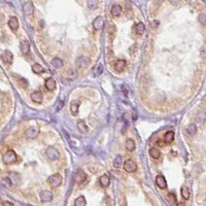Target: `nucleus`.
Listing matches in <instances>:
<instances>
[{"label":"nucleus","mask_w":206,"mask_h":206,"mask_svg":"<svg viewBox=\"0 0 206 206\" xmlns=\"http://www.w3.org/2000/svg\"><path fill=\"white\" fill-rule=\"evenodd\" d=\"M121 12H122V7L118 4H116V5H113L111 7V14L113 17H118L121 14Z\"/></svg>","instance_id":"nucleus-21"},{"label":"nucleus","mask_w":206,"mask_h":206,"mask_svg":"<svg viewBox=\"0 0 206 206\" xmlns=\"http://www.w3.org/2000/svg\"><path fill=\"white\" fill-rule=\"evenodd\" d=\"M38 133H39V129L37 128V127H30V128L27 129L26 136L28 137V138L33 139L38 135Z\"/></svg>","instance_id":"nucleus-7"},{"label":"nucleus","mask_w":206,"mask_h":206,"mask_svg":"<svg viewBox=\"0 0 206 206\" xmlns=\"http://www.w3.org/2000/svg\"><path fill=\"white\" fill-rule=\"evenodd\" d=\"M144 30H145V26L143 23H138V24L136 25V27H135V32H136V34H138V35L143 34Z\"/></svg>","instance_id":"nucleus-30"},{"label":"nucleus","mask_w":206,"mask_h":206,"mask_svg":"<svg viewBox=\"0 0 206 206\" xmlns=\"http://www.w3.org/2000/svg\"><path fill=\"white\" fill-rule=\"evenodd\" d=\"M126 149H128L129 151H133L135 149V142L133 139L129 138L126 140Z\"/></svg>","instance_id":"nucleus-29"},{"label":"nucleus","mask_w":206,"mask_h":206,"mask_svg":"<svg viewBox=\"0 0 206 206\" xmlns=\"http://www.w3.org/2000/svg\"><path fill=\"white\" fill-rule=\"evenodd\" d=\"M124 169H125V171L129 172V173H132V172L136 171L137 165L133 160L128 159V160H126L124 163Z\"/></svg>","instance_id":"nucleus-5"},{"label":"nucleus","mask_w":206,"mask_h":206,"mask_svg":"<svg viewBox=\"0 0 206 206\" xmlns=\"http://www.w3.org/2000/svg\"><path fill=\"white\" fill-rule=\"evenodd\" d=\"M8 27L11 29L12 31H17L19 28V20L16 17H10L8 20Z\"/></svg>","instance_id":"nucleus-8"},{"label":"nucleus","mask_w":206,"mask_h":206,"mask_svg":"<svg viewBox=\"0 0 206 206\" xmlns=\"http://www.w3.org/2000/svg\"><path fill=\"white\" fill-rule=\"evenodd\" d=\"M31 100H33L36 103H40L42 101V94L39 91H35L31 94Z\"/></svg>","instance_id":"nucleus-15"},{"label":"nucleus","mask_w":206,"mask_h":206,"mask_svg":"<svg viewBox=\"0 0 206 206\" xmlns=\"http://www.w3.org/2000/svg\"><path fill=\"white\" fill-rule=\"evenodd\" d=\"M149 155H151V157L153 158V159H159L160 156H161V153H160V151L158 149H156V147H153V149H149Z\"/></svg>","instance_id":"nucleus-28"},{"label":"nucleus","mask_w":206,"mask_h":206,"mask_svg":"<svg viewBox=\"0 0 206 206\" xmlns=\"http://www.w3.org/2000/svg\"><path fill=\"white\" fill-rule=\"evenodd\" d=\"M187 133L189 135H195L197 133V126L195 124H190L188 127H187Z\"/></svg>","instance_id":"nucleus-25"},{"label":"nucleus","mask_w":206,"mask_h":206,"mask_svg":"<svg viewBox=\"0 0 206 206\" xmlns=\"http://www.w3.org/2000/svg\"><path fill=\"white\" fill-rule=\"evenodd\" d=\"M99 182H100L101 187H103V188H107L110 184V179H109V177H108V175L103 174V175L99 178Z\"/></svg>","instance_id":"nucleus-19"},{"label":"nucleus","mask_w":206,"mask_h":206,"mask_svg":"<svg viewBox=\"0 0 206 206\" xmlns=\"http://www.w3.org/2000/svg\"><path fill=\"white\" fill-rule=\"evenodd\" d=\"M197 121H198L200 124H203L206 121V112L204 111H200L198 114H197Z\"/></svg>","instance_id":"nucleus-32"},{"label":"nucleus","mask_w":206,"mask_h":206,"mask_svg":"<svg viewBox=\"0 0 206 206\" xmlns=\"http://www.w3.org/2000/svg\"><path fill=\"white\" fill-rule=\"evenodd\" d=\"M17 159H18V156H17V154L14 153V151H12V149H8V151L4 154L3 158H2L3 163L6 164V165L14 164V162L17 161Z\"/></svg>","instance_id":"nucleus-1"},{"label":"nucleus","mask_w":206,"mask_h":206,"mask_svg":"<svg viewBox=\"0 0 206 206\" xmlns=\"http://www.w3.org/2000/svg\"><path fill=\"white\" fill-rule=\"evenodd\" d=\"M123 165V158H122V156H116V158H114V160H113V166L116 168H120L121 166Z\"/></svg>","instance_id":"nucleus-31"},{"label":"nucleus","mask_w":206,"mask_h":206,"mask_svg":"<svg viewBox=\"0 0 206 206\" xmlns=\"http://www.w3.org/2000/svg\"><path fill=\"white\" fill-rule=\"evenodd\" d=\"M78 106H80V102L76 100H73L70 104V110H71L72 114H76L78 111Z\"/></svg>","instance_id":"nucleus-24"},{"label":"nucleus","mask_w":206,"mask_h":206,"mask_svg":"<svg viewBox=\"0 0 206 206\" xmlns=\"http://www.w3.org/2000/svg\"><path fill=\"white\" fill-rule=\"evenodd\" d=\"M164 139H165V142L166 143H171L174 139V132L173 131H168L167 133L165 134L164 136Z\"/></svg>","instance_id":"nucleus-26"},{"label":"nucleus","mask_w":206,"mask_h":206,"mask_svg":"<svg viewBox=\"0 0 206 206\" xmlns=\"http://www.w3.org/2000/svg\"><path fill=\"white\" fill-rule=\"evenodd\" d=\"M127 63L125 60H118V61L114 63V70H116V72H122L124 71L125 67H126Z\"/></svg>","instance_id":"nucleus-10"},{"label":"nucleus","mask_w":206,"mask_h":206,"mask_svg":"<svg viewBox=\"0 0 206 206\" xmlns=\"http://www.w3.org/2000/svg\"><path fill=\"white\" fill-rule=\"evenodd\" d=\"M156 184L160 189H165L167 187V182H166V179L163 175H158L156 177Z\"/></svg>","instance_id":"nucleus-12"},{"label":"nucleus","mask_w":206,"mask_h":206,"mask_svg":"<svg viewBox=\"0 0 206 206\" xmlns=\"http://www.w3.org/2000/svg\"><path fill=\"white\" fill-rule=\"evenodd\" d=\"M45 154H47V157L49 158L50 160H52V161H56V160H58L60 158L59 151H58L57 149H56L55 147H53V146L47 147Z\"/></svg>","instance_id":"nucleus-4"},{"label":"nucleus","mask_w":206,"mask_h":206,"mask_svg":"<svg viewBox=\"0 0 206 206\" xmlns=\"http://www.w3.org/2000/svg\"><path fill=\"white\" fill-rule=\"evenodd\" d=\"M75 65L80 68H86L90 65V59L85 57V56H80V57H78V59H76Z\"/></svg>","instance_id":"nucleus-6"},{"label":"nucleus","mask_w":206,"mask_h":206,"mask_svg":"<svg viewBox=\"0 0 206 206\" xmlns=\"http://www.w3.org/2000/svg\"><path fill=\"white\" fill-rule=\"evenodd\" d=\"M21 51H22V53L24 54V55H27V54L29 53V51H30V45H29V42L27 40H23L21 41Z\"/></svg>","instance_id":"nucleus-17"},{"label":"nucleus","mask_w":206,"mask_h":206,"mask_svg":"<svg viewBox=\"0 0 206 206\" xmlns=\"http://www.w3.org/2000/svg\"><path fill=\"white\" fill-rule=\"evenodd\" d=\"M40 199L42 202H49V201H52L53 199V194L50 191H42L40 193Z\"/></svg>","instance_id":"nucleus-11"},{"label":"nucleus","mask_w":206,"mask_h":206,"mask_svg":"<svg viewBox=\"0 0 206 206\" xmlns=\"http://www.w3.org/2000/svg\"><path fill=\"white\" fill-rule=\"evenodd\" d=\"M3 205H14V203L8 202V201H5V202H3Z\"/></svg>","instance_id":"nucleus-42"},{"label":"nucleus","mask_w":206,"mask_h":206,"mask_svg":"<svg viewBox=\"0 0 206 206\" xmlns=\"http://www.w3.org/2000/svg\"><path fill=\"white\" fill-rule=\"evenodd\" d=\"M32 71L34 72V73H36V74H40V73H42V72L45 71V69H43V67L40 65V64L35 63V64H33V65H32Z\"/></svg>","instance_id":"nucleus-22"},{"label":"nucleus","mask_w":206,"mask_h":206,"mask_svg":"<svg viewBox=\"0 0 206 206\" xmlns=\"http://www.w3.org/2000/svg\"><path fill=\"white\" fill-rule=\"evenodd\" d=\"M182 196L186 200L190 199V191H189V189L187 187H182Z\"/></svg>","instance_id":"nucleus-34"},{"label":"nucleus","mask_w":206,"mask_h":206,"mask_svg":"<svg viewBox=\"0 0 206 206\" xmlns=\"http://www.w3.org/2000/svg\"><path fill=\"white\" fill-rule=\"evenodd\" d=\"M86 179H87L86 173H85L83 170H78V171L76 172V174H75V180H76V182L80 184V182H84Z\"/></svg>","instance_id":"nucleus-14"},{"label":"nucleus","mask_w":206,"mask_h":206,"mask_svg":"<svg viewBox=\"0 0 206 206\" xmlns=\"http://www.w3.org/2000/svg\"><path fill=\"white\" fill-rule=\"evenodd\" d=\"M168 198H169V201L173 204V203H175L176 201V196L174 194H172V193H169L168 194Z\"/></svg>","instance_id":"nucleus-38"},{"label":"nucleus","mask_w":206,"mask_h":206,"mask_svg":"<svg viewBox=\"0 0 206 206\" xmlns=\"http://www.w3.org/2000/svg\"><path fill=\"white\" fill-rule=\"evenodd\" d=\"M104 25V20L101 16H98L94 21H93V27H94L96 30H101Z\"/></svg>","instance_id":"nucleus-9"},{"label":"nucleus","mask_w":206,"mask_h":206,"mask_svg":"<svg viewBox=\"0 0 206 206\" xmlns=\"http://www.w3.org/2000/svg\"><path fill=\"white\" fill-rule=\"evenodd\" d=\"M62 180H63V178H62V176L60 174H53V175H51L47 178V182L53 188H58L62 184Z\"/></svg>","instance_id":"nucleus-2"},{"label":"nucleus","mask_w":206,"mask_h":206,"mask_svg":"<svg viewBox=\"0 0 206 206\" xmlns=\"http://www.w3.org/2000/svg\"><path fill=\"white\" fill-rule=\"evenodd\" d=\"M103 72V65L102 64H98V65L95 67V74L96 75H100Z\"/></svg>","instance_id":"nucleus-35"},{"label":"nucleus","mask_w":206,"mask_h":206,"mask_svg":"<svg viewBox=\"0 0 206 206\" xmlns=\"http://www.w3.org/2000/svg\"><path fill=\"white\" fill-rule=\"evenodd\" d=\"M179 1H180V0H169L170 3L174 4V5H175V4H177V3H179Z\"/></svg>","instance_id":"nucleus-41"},{"label":"nucleus","mask_w":206,"mask_h":206,"mask_svg":"<svg viewBox=\"0 0 206 206\" xmlns=\"http://www.w3.org/2000/svg\"><path fill=\"white\" fill-rule=\"evenodd\" d=\"M20 82H21V85H22L23 87H27V86H28V82H27L26 80H24V78H20Z\"/></svg>","instance_id":"nucleus-39"},{"label":"nucleus","mask_w":206,"mask_h":206,"mask_svg":"<svg viewBox=\"0 0 206 206\" xmlns=\"http://www.w3.org/2000/svg\"><path fill=\"white\" fill-rule=\"evenodd\" d=\"M23 10H24V14L26 17L28 18H31L34 14V6H33V3L31 1H27L24 3L23 5Z\"/></svg>","instance_id":"nucleus-3"},{"label":"nucleus","mask_w":206,"mask_h":206,"mask_svg":"<svg viewBox=\"0 0 206 206\" xmlns=\"http://www.w3.org/2000/svg\"><path fill=\"white\" fill-rule=\"evenodd\" d=\"M78 130H80V132L83 133V134H86V133H88V131H89L86 123H85V121H83V120H80L78 122Z\"/></svg>","instance_id":"nucleus-16"},{"label":"nucleus","mask_w":206,"mask_h":206,"mask_svg":"<svg viewBox=\"0 0 206 206\" xmlns=\"http://www.w3.org/2000/svg\"><path fill=\"white\" fill-rule=\"evenodd\" d=\"M98 0H87V5L91 10H95L98 7Z\"/></svg>","instance_id":"nucleus-27"},{"label":"nucleus","mask_w":206,"mask_h":206,"mask_svg":"<svg viewBox=\"0 0 206 206\" xmlns=\"http://www.w3.org/2000/svg\"><path fill=\"white\" fill-rule=\"evenodd\" d=\"M86 203H87L86 202V198H85L84 196H80L75 200L74 205H75V206H85V205H86Z\"/></svg>","instance_id":"nucleus-33"},{"label":"nucleus","mask_w":206,"mask_h":206,"mask_svg":"<svg viewBox=\"0 0 206 206\" xmlns=\"http://www.w3.org/2000/svg\"><path fill=\"white\" fill-rule=\"evenodd\" d=\"M51 63H52V65H53L55 68H57V69L63 67V61H62L61 59H59V58H54V59L52 60Z\"/></svg>","instance_id":"nucleus-23"},{"label":"nucleus","mask_w":206,"mask_h":206,"mask_svg":"<svg viewBox=\"0 0 206 206\" xmlns=\"http://www.w3.org/2000/svg\"><path fill=\"white\" fill-rule=\"evenodd\" d=\"M2 60H3L5 63L10 64L12 62V59H14V56H12V53L9 51H4V53L2 54L1 56Z\"/></svg>","instance_id":"nucleus-13"},{"label":"nucleus","mask_w":206,"mask_h":206,"mask_svg":"<svg viewBox=\"0 0 206 206\" xmlns=\"http://www.w3.org/2000/svg\"><path fill=\"white\" fill-rule=\"evenodd\" d=\"M198 20H199V22H200V24L204 26V25H206V14H201L200 16L198 17Z\"/></svg>","instance_id":"nucleus-36"},{"label":"nucleus","mask_w":206,"mask_h":206,"mask_svg":"<svg viewBox=\"0 0 206 206\" xmlns=\"http://www.w3.org/2000/svg\"><path fill=\"white\" fill-rule=\"evenodd\" d=\"M2 184H3L4 186L7 187V188H10V187H11V180H10V178L5 177L2 179Z\"/></svg>","instance_id":"nucleus-37"},{"label":"nucleus","mask_w":206,"mask_h":206,"mask_svg":"<svg viewBox=\"0 0 206 206\" xmlns=\"http://www.w3.org/2000/svg\"><path fill=\"white\" fill-rule=\"evenodd\" d=\"M45 85L47 90H49V91H53L54 89L56 88V82H55V80H54V78H47V80H45Z\"/></svg>","instance_id":"nucleus-18"},{"label":"nucleus","mask_w":206,"mask_h":206,"mask_svg":"<svg viewBox=\"0 0 206 206\" xmlns=\"http://www.w3.org/2000/svg\"><path fill=\"white\" fill-rule=\"evenodd\" d=\"M66 78H68L69 80H73L78 78V71L75 69H69L65 74Z\"/></svg>","instance_id":"nucleus-20"},{"label":"nucleus","mask_w":206,"mask_h":206,"mask_svg":"<svg viewBox=\"0 0 206 206\" xmlns=\"http://www.w3.org/2000/svg\"><path fill=\"white\" fill-rule=\"evenodd\" d=\"M63 107V101H61V102L58 103V106H57V110H60L61 108Z\"/></svg>","instance_id":"nucleus-40"}]
</instances>
